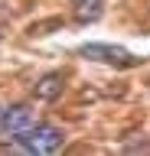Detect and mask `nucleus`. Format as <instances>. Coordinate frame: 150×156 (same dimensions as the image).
Returning a JSON list of instances; mask_svg holds the SVG:
<instances>
[{
    "label": "nucleus",
    "instance_id": "obj_6",
    "mask_svg": "<svg viewBox=\"0 0 150 156\" xmlns=\"http://www.w3.org/2000/svg\"><path fill=\"white\" fill-rule=\"evenodd\" d=\"M140 150L150 153V143H127V153H140Z\"/></svg>",
    "mask_w": 150,
    "mask_h": 156
},
{
    "label": "nucleus",
    "instance_id": "obj_2",
    "mask_svg": "<svg viewBox=\"0 0 150 156\" xmlns=\"http://www.w3.org/2000/svg\"><path fill=\"white\" fill-rule=\"evenodd\" d=\"M79 55L91 58V62H104V65H118V68L137 65V58L130 55L127 49L111 46V42H88V46H82V49H79Z\"/></svg>",
    "mask_w": 150,
    "mask_h": 156
},
{
    "label": "nucleus",
    "instance_id": "obj_5",
    "mask_svg": "<svg viewBox=\"0 0 150 156\" xmlns=\"http://www.w3.org/2000/svg\"><path fill=\"white\" fill-rule=\"evenodd\" d=\"M98 16H101V0H79V10H75L79 23H95Z\"/></svg>",
    "mask_w": 150,
    "mask_h": 156
},
{
    "label": "nucleus",
    "instance_id": "obj_7",
    "mask_svg": "<svg viewBox=\"0 0 150 156\" xmlns=\"http://www.w3.org/2000/svg\"><path fill=\"white\" fill-rule=\"evenodd\" d=\"M0 117H3V107H0Z\"/></svg>",
    "mask_w": 150,
    "mask_h": 156
},
{
    "label": "nucleus",
    "instance_id": "obj_4",
    "mask_svg": "<svg viewBox=\"0 0 150 156\" xmlns=\"http://www.w3.org/2000/svg\"><path fill=\"white\" fill-rule=\"evenodd\" d=\"M36 98L39 101H56V98H62V91H65V78L59 75V72H49V75H42L39 81H36Z\"/></svg>",
    "mask_w": 150,
    "mask_h": 156
},
{
    "label": "nucleus",
    "instance_id": "obj_3",
    "mask_svg": "<svg viewBox=\"0 0 150 156\" xmlns=\"http://www.w3.org/2000/svg\"><path fill=\"white\" fill-rule=\"evenodd\" d=\"M33 124V111L26 104H13V107H3V117H0V130L3 133H20Z\"/></svg>",
    "mask_w": 150,
    "mask_h": 156
},
{
    "label": "nucleus",
    "instance_id": "obj_1",
    "mask_svg": "<svg viewBox=\"0 0 150 156\" xmlns=\"http://www.w3.org/2000/svg\"><path fill=\"white\" fill-rule=\"evenodd\" d=\"M16 146H20L23 153H36V156H46V153H56L62 143H65V133H62L59 127L52 124H36V127H26L20 133H13Z\"/></svg>",
    "mask_w": 150,
    "mask_h": 156
}]
</instances>
